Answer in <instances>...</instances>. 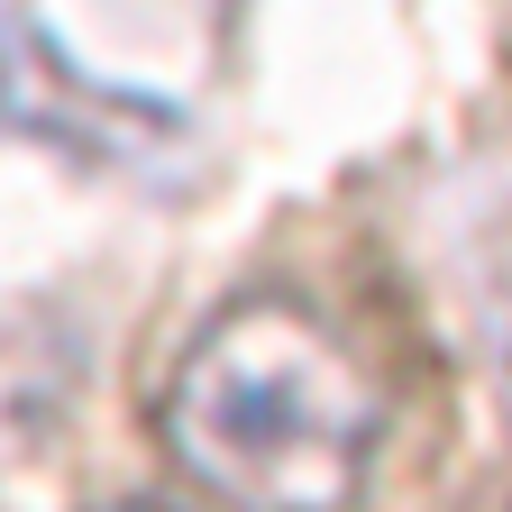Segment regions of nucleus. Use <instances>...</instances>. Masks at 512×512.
Listing matches in <instances>:
<instances>
[{"instance_id": "1", "label": "nucleus", "mask_w": 512, "mask_h": 512, "mask_svg": "<svg viewBox=\"0 0 512 512\" xmlns=\"http://www.w3.org/2000/svg\"><path fill=\"white\" fill-rule=\"evenodd\" d=\"M156 439L220 512H357L384 384L302 293H238L183 339Z\"/></svg>"}, {"instance_id": "2", "label": "nucleus", "mask_w": 512, "mask_h": 512, "mask_svg": "<svg viewBox=\"0 0 512 512\" xmlns=\"http://www.w3.org/2000/svg\"><path fill=\"white\" fill-rule=\"evenodd\" d=\"M74 375H83V348H74L64 320H46V311H10L0 320V467H19L64 421Z\"/></svg>"}, {"instance_id": "3", "label": "nucleus", "mask_w": 512, "mask_h": 512, "mask_svg": "<svg viewBox=\"0 0 512 512\" xmlns=\"http://www.w3.org/2000/svg\"><path fill=\"white\" fill-rule=\"evenodd\" d=\"M101 512H174V503H101Z\"/></svg>"}]
</instances>
